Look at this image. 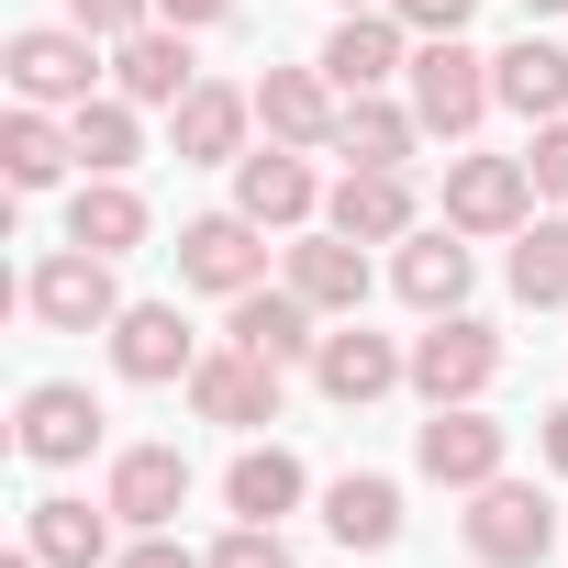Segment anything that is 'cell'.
Segmentation results:
<instances>
[{"instance_id": "2", "label": "cell", "mask_w": 568, "mask_h": 568, "mask_svg": "<svg viewBox=\"0 0 568 568\" xmlns=\"http://www.w3.org/2000/svg\"><path fill=\"white\" fill-rule=\"evenodd\" d=\"M0 68H12V90H23L34 112L101 101V90H90V79H101V34H79V23H23L12 45H0Z\"/></svg>"}, {"instance_id": "20", "label": "cell", "mask_w": 568, "mask_h": 568, "mask_svg": "<svg viewBox=\"0 0 568 568\" xmlns=\"http://www.w3.org/2000/svg\"><path fill=\"white\" fill-rule=\"evenodd\" d=\"M324 223L357 234V245H402V234H413V179H402V168H346L335 201H324Z\"/></svg>"}, {"instance_id": "7", "label": "cell", "mask_w": 568, "mask_h": 568, "mask_svg": "<svg viewBox=\"0 0 568 568\" xmlns=\"http://www.w3.org/2000/svg\"><path fill=\"white\" fill-rule=\"evenodd\" d=\"M446 223L457 234H524L535 223V168L524 156H446Z\"/></svg>"}, {"instance_id": "16", "label": "cell", "mask_w": 568, "mask_h": 568, "mask_svg": "<svg viewBox=\"0 0 568 568\" xmlns=\"http://www.w3.org/2000/svg\"><path fill=\"white\" fill-rule=\"evenodd\" d=\"M101 501H112L134 535H168V524H179V501H190V457H179V446H123Z\"/></svg>"}, {"instance_id": "31", "label": "cell", "mask_w": 568, "mask_h": 568, "mask_svg": "<svg viewBox=\"0 0 568 568\" xmlns=\"http://www.w3.org/2000/svg\"><path fill=\"white\" fill-rule=\"evenodd\" d=\"M513 302L524 313H557L568 302V223H524L513 234Z\"/></svg>"}, {"instance_id": "35", "label": "cell", "mask_w": 568, "mask_h": 568, "mask_svg": "<svg viewBox=\"0 0 568 568\" xmlns=\"http://www.w3.org/2000/svg\"><path fill=\"white\" fill-rule=\"evenodd\" d=\"M390 12H402L413 34H468V12H479V0H390Z\"/></svg>"}, {"instance_id": "23", "label": "cell", "mask_w": 568, "mask_h": 568, "mask_svg": "<svg viewBox=\"0 0 568 568\" xmlns=\"http://www.w3.org/2000/svg\"><path fill=\"white\" fill-rule=\"evenodd\" d=\"M324 535H335V546H357V557H379V546L402 535V479H379V468H346V479L324 490Z\"/></svg>"}, {"instance_id": "10", "label": "cell", "mask_w": 568, "mask_h": 568, "mask_svg": "<svg viewBox=\"0 0 568 568\" xmlns=\"http://www.w3.org/2000/svg\"><path fill=\"white\" fill-rule=\"evenodd\" d=\"M12 446H23L34 468H79V457L101 446V402H90L79 379H34L23 413H12Z\"/></svg>"}, {"instance_id": "18", "label": "cell", "mask_w": 568, "mask_h": 568, "mask_svg": "<svg viewBox=\"0 0 568 568\" xmlns=\"http://www.w3.org/2000/svg\"><path fill=\"white\" fill-rule=\"evenodd\" d=\"M291 291H302L324 324L368 313V245H357V234H335V223H324V234H302V245H291Z\"/></svg>"}, {"instance_id": "40", "label": "cell", "mask_w": 568, "mask_h": 568, "mask_svg": "<svg viewBox=\"0 0 568 568\" xmlns=\"http://www.w3.org/2000/svg\"><path fill=\"white\" fill-rule=\"evenodd\" d=\"M335 12H390V0H335Z\"/></svg>"}, {"instance_id": "27", "label": "cell", "mask_w": 568, "mask_h": 568, "mask_svg": "<svg viewBox=\"0 0 568 568\" xmlns=\"http://www.w3.org/2000/svg\"><path fill=\"white\" fill-rule=\"evenodd\" d=\"M145 101H123V90H101V101H79L68 112V134H79V168L90 179H123L134 156H145V123H134Z\"/></svg>"}, {"instance_id": "19", "label": "cell", "mask_w": 568, "mask_h": 568, "mask_svg": "<svg viewBox=\"0 0 568 568\" xmlns=\"http://www.w3.org/2000/svg\"><path fill=\"white\" fill-rule=\"evenodd\" d=\"M245 123H256V90H190L179 112H168V145H179V168H234L245 156Z\"/></svg>"}, {"instance_id": "39", "label": "cell", "mask_w": 568, "mask_h": 568, "mask_svg": "<svg viewBox=\"0 0 568 568\" xmlns=\"http://www.w3.org/2000/svg\"><path fill=\"white\" fill-rule=\"evenodd\" d=\"M0 568H45V557H34V546H12V557H0Z\"/></svg>"}, {"instance_id": "12", "label": "cell", "mask_w": 568, "mask_h": 568, "mask_svg": "<svg viewBox=\"0 0 568 568\" xmlns=\"http://www.w3.org/2000/svg\"><path fill=\"white\" fill-rule=\"evenodd\" d=\"M267 223H245V212H201L190 234H179V278H190V291H256V278H267V245H256Z\"/></svg>"}, {"instance_id": "29", "label": "cell", "mask_w": 568, "mask_h": 568, "mask_svg": "<svg viewBox=\"0 0 568 568\" xmlns=\"http://www.w3.org/2000/svg\"><path fill=\"white\" fill-rule=\"evenodd\" d=\"M0 168H12V190H57V179L79 168V134H68V123H45V112L23 101L12 123H0Z\"/></svg>"}, {"instance_id": "22", "label": "cell", "mask_w": 568, "mask_h": 568, "mask_svg": "<svg viewBox=\"0 0 568 568\" xmlns=\"http://www.w3.org/2000/svg\"><path fill=\"white\" fill-rule=\"evenodd\" d=\"M402 302L413 313H468V234L457 223H435V234H402Z\"/></svg>"}, {"instance_id": "33", "label": "cell", "mask_w": 568, "mask_h": 568, "mask_svg": "<svg viewBox=\"0 0 568 568\" xmlns=\"http://www.w3.org/2000/svg\"><path fill=\"white\" fill-rule=\"evenodd\" d=\"M201 568H291V546H278V524H234Z\"/></svg>"}, {"instance_id": "1", "label": "cell", "mask_w": 568, "mask_h": 568, "mask_svg": "<svg viewBox=\"0 0 568 568\" xmlns=\"http://www.w3.org/2000/svg\"><path fill=\"white\" fill-rule=\"evenodd\" d=\"M23 313H34L45 335H112V324H123V278H112V256L57 245V256L23 278Z\"/></svg>"}, {"instance_id": "3", "label": "cell", "mask_w": 568, "mask_h": 568, "mask_svg": "<svg viewBox=\"0 0 568 568\" xmlns=\"http://www.w3.org/2000/svg\"><path fill=\"white\" fill-rule=\"evenodd\" d=\"M402 79H413V123H424V134H446V145H457V134L501 101V90H490V57H468L457 34H424Z\"/></svg>"}, {"instance_id": "9", "label": "cell", "mask_w": 568, "mask_h": 568, "mask_svg": "<svg viewBox=\"0 0 568 568\" xmlns=\"http://www.w3.org/2000/svg\"><path fill=\"white\" fill-rule=\"evenodd\" d=\"M313 379H324V402H346V413H368L379 390H402L413 379V346H390V335H368L357 313L313 346Z\"/></svg>"}, {"instance_id": "8", "label": "cell", "mask_w": 568, "mask_h": 568, "mask_svg": "<svg viewBox=\"0 0 568 568\" xmlns=\"http://www.w3.org/2000/svg\"><path fill=\"white\" fill-rule=\"evenodd\" d=\"M223 335H234V346H256L267 368H302V357L324 346V313L291 291V278H278V291L256 278V291H234V302H223Z\"/></svg>"}, {"instance_id": "36", "label": "cell", "mask_w": 568, "mask_h": 568, "mask_svg": "<svg viewBox=\"0 0 568 568\" xmlns=\"http://www.w3.org/2000/svg\"><path fill=\"white\" fill-rule=\"evenodd\" d=\"M112 568H201V557H190V546H179V535H134V546H123V557H112Z\"/></svg>"}, {"instance_id": "26", "label": "cell", "mask_w": 568, "mask_h": 568, "mask_svg": "<svg viewBox=\"0 0 568 568\" xmlns=\"http://www.w3.org/2000/svg\"><path fill=\"white\" fill-rule=\"evenodd\" d=\"M490 90H501L524 123H557V112H568V57H557L546 34H524V45L490 57Z\"/></svg>"}, {"instance_id": "30", "label": "cell", "mask_w": 568, "mask_h": 568, "mask_svg": "<svg viewBox=\"0 0 568 568\" xmlns=\"http://www.w3.org/2000/svg\"><path fill=\"white\" fill-rule=\"evenodd\" d=\"M413 101H379V90H357L346 101V123H335V145H346V168H402L413 156Z\"/></svg>"}, {"instance_id": "17", "label": "cell", "mask_w": 568, "mask_h": 568, "mask_svg": "<svg viewBox=\"0 0 568 568\" xmlns=\"http://www.w3.org/2000/svg\"><path fill=\"white\" fill-rule=\"evenodd\" d=\"M234 212L245 223H313L324 212V190H313V168H302V145H256V156H234Z\"/></svg>"}, {"instance_id": "4", "label": "cell", "mask_w": 568, "mask_h": 568, "mask_svg": "<svg viewBox=\"0 0 568 568\" xmlns=\"http://www.w3.org/2000/svg\"><path fill=\"white\" fill-rule=\"evenodd\" d=\"M501 379V335L479 324V313H424V335H413V390L424 402H479Z\"/></svg>"}, {"instance_id": "5", "label": "cell", "mask_w": 568, "mask_h": 568, "mask_svg": "<svg viewBox=\"0 0 568 568\" xmlns=\"http://www.w3.org/2000/svg\"><path fill=\"white\" fill-rule=\"evenodd\" d=\"M546 546H557V501L546 490H524V479L468 490V557L479 568H546Z\"/></svg>"}, {"instance_id": "41", "label": "cell", "mask_w": 568, "mask_h": 568, "mask_svg": "<svg viewBox=\"0 0 568 568\" xmlns=\"http://www.w3.org/2000/svg\"><path fill=\"white\" fill-rule=\"evenodd\" d=\"M524 12H535V23H546V12H568V0H524Z\"/></svg>"}, {"instance_id": "32", "label": "cell", "mask_w": 568, "mask_h": 568, "mask_svg": "<svg viewBox=\"0 0 568 568\" xmlns=\"http://www.w3.org/2000/svg\"><path fill=\"white\" fill-rule=\"evenodd\" d=\"M68 23H79V34H101V45H123V34H145V23H156V0H68Z\"/></svg>"}, {"instance_id": "38", "label": "cell", "mask_w": 568, "mask_h": 568, "mask_svg": "<svg viewBox=\"0 0 568 568\" xmlns=\"http://www.w3.org/2000/svg\"><path fill=\"white\" fill-rule=\"evenodd\" d=\"M535 446H546V468H557V479H568V402H557V413H546V435H535Z\"/></svg>"}, {"instance_id": "14", "label": "cell", "mask_w": 568, "mask_h": 568, "mask_svg": "<svg viewBox=\"0 0 568 568\" xmlns=\"http://www.w3.org/2000/svg\"><path fill=\"white\" fill-rule=\"evenodd\" d=\"M190 413L201 424H278V368L256 346H212L190 368Z\"/></svg>"}, {"instance_id": "6", "label": "cell", "mask_w": 568, "mask_h": 568, "mask_svg": "<svg viewBox=\"0 0 568 568\" xmlns=\"http://www.w3.org/2000/svg\"><path fill=\"white\" fill-rule=\"evenodd\" d=\"M501 457H513V435H501L479 402H435V424L413 435V468H424L435 490H490Z\"/></svg>"}, {"instance_id": "24", "label": "cell", "mask_w": 568, "mask_h": 568, "mask_svg": "<svg viewBox=\"0 0 568 568\" xmlns=\"http://www.w3.org/2000/svg\"><path fill=\"white\" fill-rule=\"evenodd\" d=\"M23 546H34L45 568H101V557H112V501L90 513L79 490H57V501H34V513H23Z\"/></svg>"}, {"instance_id": "13", "label": "cell", "mask_w": 568, "mask_h": 568, "mask_svg": "<svg viewBox=\"0 0 568 568\" xmlns=\"http://www.w3.org/2000/svg\"><path fill=\"white\" fill-rule=\"evenodd\" d=\"M112 368L145 379V390H168V379L201 368V335L179 324V302H123V324H112Z\"/></svg>"}, {"instance_id": "21", "label": "cell", "mask_w": 568, "mask_h": 568, "mask_svg": "<svg viewBox=\"0 0 568 568\" xmlns=\"http://www.w3.org/2000/svg\"><path fill=\"white\" fill-rule=\"evenodd\" d=\"M112 90H123V101H168V112H179V101L201 90V79H190V34H179V23L123 34V45H112Z\"/></svg>"}, {"instance_id": "34", "label": "cell", "mask_w": 568, "mask_h": 568, "mask_svg": "<svg viewBox=\"0 0 568 568\" xmlns=\"http://www.w3.org/2000/svg\"><path fill=\"white\" fill-rule=\"evenodd\" d=\"M524 168H535V201H568V112H557V123H535Z\"/></svg>"}, {"instance_id": "28", "label": "cell", "mask_w": 568, "mask_h": 568, "mask_svg": "<svg viewBox=\"0 0 568 568\" xmlns=\"http://www.w3.org/2000/svg\"><path fill=\"white\" fill-rule=\"evenodd\" d=\"M223 501H234V524H278V513L302 501V457L291 446H245L223 468Z\"/></svg>"}, {"instance_id": "37", "label": "cell", "mask_w": 568, "mask_h": 568, "mask_svg": "<svg viewBox=\"0 0 568 568\" xmlns=\"http://www.w3.org/2000/svg\"><path fill=\"white\" fill-rule=\"evenodd\" d=\"M156 23H179V34H201V23H234V0H156Z\"/></svg>"}, {"instance_id": "11", "label": "cell", "mask_w": 568, "mask_h": 568, "mask_svg": "<svg viewBox=\"0 0 568 568\" xmlns=\"http://www.w3.org/2000/svg\"><path fill=\"white\" fill-rule=\"evenodd\" d=\"M256 123H267V145H335V123H346V90L324 79V57L313 68H267L256 79Z\"/></svg>"}, {"instance_id": "15", "label": "cell", "mask_w": 568, "mask_h": 568, "mask_svg": "<svg viewBox=\"0 0 568 568\" xmlns=\"http://www.w3.org/2000/svg\"><path fill=\"white\" fill-rule=\"evenodd\" d=\"M402 34H413L402 12H346V23L324 34V79H335L346 101H357V90H390V79L413 68V45H402Z\"/></svg>"}, {"instance_id": "25", "label": "cell", "mask_w": 568, "mask_h": 568, "mask_svg": "<svg viewBox=\"0 0 568 568\" xmlns=\"http://www.w3.org/2000/svg\"><path fill=\"white\" fill-rule=\"evenodd\" d=\"M68 245H90V256H134V245H145V201H134L123 179H79V190H68Z\"/></svg>"}]
</instances>
